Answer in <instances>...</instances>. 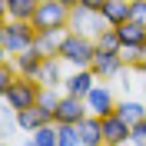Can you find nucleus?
Here are the masks:
<instances>
[{
	"mask_svg": "<svg viewBox=\"0 0 146 146\" xmlns=\"http://www.w3.org/2000/svg\"><path fill=\"white\" fill-rule=\"evenodd\" d=\"M36 43V27L30 20H7L3 17V27H0V50L3 56H17L23 50H33Z\"/></svg>",
	"mask_w": 146,
	"mask_h": 146,
	"instance_id": "f257e3e1",
	"label": "nucleus"
},
{
	"mask_svg": "<svg viewBox=\"0 0 146 146\" xmlns=\"http://www.w3.org/2000/svg\"><path fill=\"white\" fill-rule=\"evenodd\" d=\"M60 56L70 70H80V66H93V56H96V40L93 36H83L76 30H66L63 43H60Z\"/></svg>",
	"mask_w": 146,
	"mask_h": 146,
	"instance_id": "f03ea898",
	"label": "nucleus"
},
{
	"mask_svg": "<svg viewBox=\"0 0 146 146\" xmlns=\"http://www.w3.org/2000/svg\"><path fill=\"white\" fill-rule=\"evenodd\" d=\"M40 90H43V83L33 80V76H17L13 86L3 90V103H7L10 113H17V110H30L40 103Z\"/></svg>",
	"mask_w": 146,
	"mask_h": 146,
	"instance_id": "7ed1b4c3",
	"label": "nucleus"
},
{
	"mask_svg": "<svg viewBox=\"0 0 146 146\" xmlns=\"http://www.w3.org/2000/svg\"><path fill=\"white\" fill-rule=\"evenodd\" d=\"M70 10L60 0H40V7L33 13V27L36 33H46V30H70Z\"/></svg>",
	"mask_w": 146,
	"mask_h": 146,
	"instance_id": "20e7f679",
	"label": "nucleus"
},
{
	"mask_svg": "<svg viewBox=\"0 0 146 146\" xmlns=\"http://www.w3.org/2000/svg\"><path fill=\"white\" fill-rule=\"evenodd\" d=\"M106 27L110 23L103 20L100 10H90V7H83V3L70 10V30H76V33H83V36H93V40H96Z\"/></svg>",
	"mask_w": 146,
	"mask_h": 146,
	"instance_id": "39448f33",
	"label": "nucleus"
},
{
	"mask_svg": "<svg viewBox=\"0 0 146 146\" xmlns=\"http://www.w3.org/2000/svg\"><path fill=\"white\" fill-rule=\"evenodd\" d=\"M116 93H113V86H110L106 80H100L96 86H93L90 93H86V110H90L93 116H113L116 113Z\"/></svg>",
	"mask_w": 146,
	"mask_h": 146,
	"instance_id": "423d86ee",
	"label": "nucleus"
},
{
	"mask_svg": "<svg viewBox=\"0 0 146 146\" xmlns=\"http://www.w3.org/2000/svg\"><path fill=\"white\" fill-rule=\"evenodd\" d=\"M86 116H90L86 100L63 93V96H60V106H56V113H53V123H83Z\"/></svg>",
	"mask_w": 146,
	"mask_h": 146,
	"instance_id": "0eeeda50",
	"label": "nucleus"
},
{
	"mask_svg": "<svg viewBox=\"0 0 146 146\" xmlns=\"http://www.w3.org/2000/svg\"><path fill=\"white\" fill-rule=\"evenodd\" d=\"M96 83H100V76H96L90 66H80V70H70V73H66L63 93H70V96H83V100H86V93H90Z\"/></svg>",
	"mask_w": 146,
	"mask_h": 146,
	"instance_id": "6e6552de",
	"label": "nucleus"
},
{
	"mask_svg": "<svg viewBox=\"0 0 146 146\" xmlns=\"http://www.w3.org/2000/svg\"><path fill=\"white\" fill-rule=\"evenodd\" d=\"M100 80H116L119 73L126 70V63H123V56L119 53H113V50H96V56H93V66H90Z\"/></svg>",
	"mask_w": 146,
	"mask_h": 146,
	"instance_id": "1a4fd4ad",
	"label": "nucleus"
},
{
	"mask_svg": "<svg viewBox=\"0 0 146 146\" xmlns=\"http://www.w3.org/2000/svg\"><path fill=\"white\" fill-rule=\"evenodd\" d=\"M103 136H106V146H129L133 143V126L113 113V116H103Z\"/></svg>",
	"mask_w": 146,
	"mask_h": 146,
	"instance_id": "9d476101",
	"label": "nucleus"
},
{
	"mask_svg": "<svg viewBox=\"0 0 146 146\" xmlns=\"http://www.w3.org/2000/svg\"><path fill=\"white\" fill-rule=\"evenodd\" d=\"M13 123H17L20 133H33V129H40L43 123H53V113L43 106H30V110H17L13 113Z\"/></svg>",
	"mask_w": 146,
	"mask_h": 146,
	"instance_id": "9b49d317",
	"label": "nucleus"
},
{
	"mask_svg": "<svg viewBox=\"0 0 146 146\" xmlns=\"http://www.w3.org/2000/svg\"><path fill=\"white\" fill-rule=\"evenodd\" d=\"M63 56H46L40 73H36V80L43 83V86H60L63 90V80H66V70H63Z\"/></svg>",
	"mask_w": 146,
	"mask_h": 146,
	"instance_id": "f8f14e48",
	"label": "nucleus"
},
{
	"mask_svg": "<svg viewBox=\"0 0 146 146\" xmlns=\"http://www.w3.org/2000/svg\"><path fill=\"white\" fill-rule=\"evenodd\" d=\"M80 136H83V146H106V136H103V116H86L80 123Z\"/></svg>",
	"mask_w": 146,
	"mask_h": 146,
	"instance_id": "ddd939ff",
	"label": "nucleus"
},
{
	"mask_svg": "<svg viewBox=\"0 0 146 146\" xmlns=\"http://www.w3.org/2000/svg\"><path fill=\"white\" fill-rule=\"evenodd\" d=\"M36 7H40V0H3V17L7 20H30L33 23Z\"/></svg>",
	"mask_w": 146,
	"mask_h": 146,
	"instance_id": "4468645a",
	"label": "nucleus"
},
{
	"mask_svg": "<svg viewBox=\"0 0 146 146\" xmlns=\"http://www.w3.org/2000/svg\"><path fill=\"white\" fill-rule=\"evenodd\" d=\"M63 33L66 30H46V33H36V43H33V50L40 56H60V43H63Z\"/></svg>",
	"mask_w": 146,
	"mask_h": 146,
	"instance_id": "2eb2a0df",
	"label": "nucleus"
},
{
	"mask_svg": "<svg viewBox=\"0 0 146 146\" xmlns=\"http://www.w3.org/2000/svg\"><path fill=\"white\" fill-rule=\"evenodd\" d=\"M10 60H13L20 76H33V80H36V73H40V66H43V56L36 53V50H23V53L10 56Z\"/></svg>",
	"mask_w": 146,
	"mask_h": 146,
	"instance_id": "dca6fc26",
	"label": "nucleus"
},
{
	"mask_svg": "<svg viewBox=\"0 0 146 146\" xmlns=\"http://www.w3.org/2000/svg\"><path fill=\"white\" fill-rule=\"evenodd\" d=\"M116 33H119V43H123V46H146V27H143V23H136V20L119 23Z\"/></svg>",
	"mask_w": 146,
	"mask_h": 146,
	"instance_id": "f3484780",
	"label": "nucleus"
},
{
	"mask_svg": "<svg viewBox=\"0 0 146 146\" xmlns=\"http://www.w3.org/2000/svg\"><path fill=\"white\" fill-rule=\"evenodd\" d=\"M116 116H123L129 126H136L139 119H146V103L136 100V96H126V100L116 103Z\"/></svg>",
	"mask_w": 146,
	"mask_h": 146,
	"instance_id": "a211bd4d",
	"label": "nucleus"
},
{
	"mask_svg": "<svg viewBox=\"0 0 146 146\" xmlns=\"http://www.w3.org/2000/svg\"><path fill=\"white\" fill-rule=\"evenodd\" d=\"M103 20H106L110 27L126 23V20H129V0H106V7H103Z\"/></svg>",
	"mask_w": 146,
	"mask_h": 146,
	"instance_id": "6ab92c4d",
	"label": "nucleus"
},
{
	"mask_svg": "<svg viewBox=\"0 0 146 146\" xmlns=\"http://www.w3.org/2000/svg\"><path fill=\"white\" fill-rule=\"evenodd\" d=\"M56 126H60V143L56 146H83L80 123H56Z\"/></svg>",
	"mask_w": 146,
	"mask_h": 146,
	"instance_id": "aec40b11",
	"label": "nucleus"
},
{
	"mask_svg": "<svg viewBox=\"0 0 146 146\" xmlns=\"http://www.w3.org/2000/svg\"><path fill=\"white\" fill-rule=\"evenodd\" d=\"M119 33H116V27H106L100 36H96V50H113V53H119Z\"/></svg>",
	"mask_w": 146,
	"mask_h": 146,
	"instance_id": "412c9836",
	"label": "nucleus"
},
{
	"mask_svg": "<svg viewBox=\"0 0 146 146\" xmlns=\"http://www.w3.org/2000/svg\"><path fill=\"white\" fill-rule=\"evenodd\" d=\"M20 73H17V66H13V60L10 56H3V63H0V93L7 90V86H13V80H17Z\"/></svg>",
	"mask_w": 146,
	"mask_h": 146,
	"instance_id": "4be33fe9",
	"label": "nucleus"
},
{
	"mask_svg": "<svg viewBox=\"0 0 146 146\" xmlns=\"http://www.w3.org/2000/svg\"><path fill=\"white\" fill-rule=\"evenodd\" d=\"M143 53H146V46H119V56H123L126 66H136L143 60Z\"/></svg>",
	"mask_w": 146,
	"mask_h": 146,
	"instance_id": "5701e85b",
	"label": "nucleus"
},
{
	"mask_svg": "<svg viewBox=\"0 0 146 146\" xmlns=\"http://www.w3.org/2000/svg\"><path fill=\"white\" fill-rule=\"evenodd\" d=\"M129 20L146 27V0H129Z\"/></svg>",
	"mask_w": 146,
	"mask_h": 146,
	"instance_id": "b1692460",
	"label": "nucleus"
},
{
	"mask_svg": "<svg viewBox=\"0 0 146 146\" xmlns=\"http://www.w3.org/2000/svg\"><path fill=\"white\" fill-rule=\"evenodd\" d=\"M129 146H146V119H139L136 126H133V143Z\"/></svg>",
	"mask_w": 146,
	"mask_h": 146,
	"instance_id": "393cba45",
	"label": "nucleus"
},
{
	"mask_svg": "<svg viewBox=\"0 0 146 146\" xmlns=\"http://www.w3.org/2000/svg\"><path fill=\"white\" fill-rule=\"evenodd\" d=\"M83 7H90V10H100L103 13V7H106V0H80Z\"/></svg>",
	"mask_w": 146,
	"mask_h": 146,
	"instance_id": "a878e982",
	"label": "nucleus"
},
{
	"mask_svg": "<svg viewBox=\"0 0 146 146\" xmlns=\"http://www.w3.org/2000/svg\"><path fill=\"white\" fill-rule=\"evenodd\" d=\"M133 73H139V76H146V53H143V60H139V63L133 66Z\"/></svg>",
	"mask_w": 146,
	"mask_h": 146,
	"instance_id": "bb28decb",
	"label": "nucleus"
},
{
	"mask_svg": "<svg viewBox=\"0 0 146 146\" xmlns=\"http://www.w3.org/2000/svg\"><path fill=\"white\" fill-rule=\"evenodd\" d=\"M60 3H66V7H80V0H60Z\"/></svg>",
	"mask_w": 146,
	"mask_h": 146,
	"instance_id": "cd10ccee",
	"label": "nucleus"
},
{
	"mask_svg": "<svg viewBox=\"0 0 146 146\" xmlns=\"http://www.w3.org/2000/svg\"><path fill=\"white\" fill-rule=\"evenodd\" d=\"M23 146H36V143H33V139H30V136H27V143H23Z\"/></svg>",
	"mask_w": 146,
	"mask_h": 146,
	"instance_id": "c85d7f7f",
	"label": "nucleus"
},
{
	"mask_svg": "<svg viewBox=\"0 0 146 146\" xmlns=\"http://www.w3.org/2000/svg\"><path fill=\"white\" fill-rule=\"evenodd\" d=\"M0 146H10V143H7V139H3V143H0Z\"/></svg>",
	"mask_w": 146,
	"mask_h": 146,
	"instance_id": "c756f323",
	"label": "nucleus"
}]
</instances>
